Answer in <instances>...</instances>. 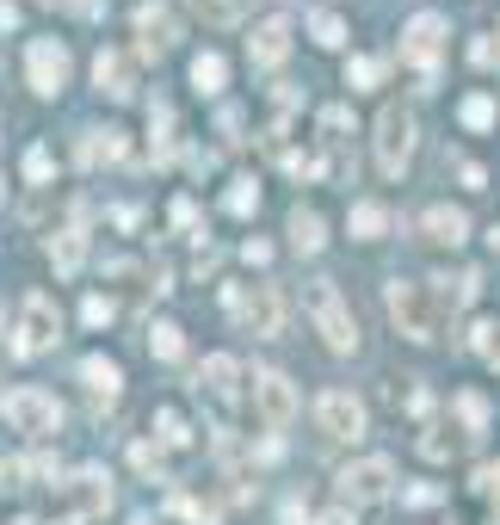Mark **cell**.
Masks as SVG:
<instances>
[{
	"label": "cell",
	"mask_w": 500,
	"mask_h": 525,
	"mask_svg": "<svg viewBox=\"0 0 500 525\" xmlns=\"http://www.w3.org/2000/svg\"><path fill=\"white\" fill-rule=\"evenodd\" d=\"M389 322H396L414 346H433L439 340V303H433V285H420V278H389Z\"/></svg>",
	"instance_id": "obj_1"
},
{
	"label": "cell",
	"mask_w": 500,
	"mask_h": 525,
	"mask_svg": "<svg viewBox=\"0 0 500 525\" xmlns=\"http://www.w3.org/2000/svg\"><path fill=\"white\" fill-rule=\"evenodd\" d=\"M303 303H309L315 334L328 340V353H359V322H352V309H346V297H340L334 278H315V285L303 291Z\"/></svg>",
	"instance_id": "obj_2"
},
{
	"label": "cell",
	"mask_w": 500,
	"mask_h": 525,
	"mask_svg": "<svg viewBox=\"0 0 500 525\" xmlns=\"http://www.w3.org/2000/svg\"><path fill=\"white\" fill-rule=\"evenodd\" d=\"M414 136H420L414 112L389 99L383 112H377V136H371V143H377V173H383V180H402V173H408V161H414Z\"/></svg>",
	"instance_id": "obj_3"
},
{
	"label": "cell",
	"mask_w": 500,
	"mask_h": 525,
	"mask_svg": "<svg viewBox=\"0 0 500 525\" xmlns=\"http://www.w3.org/2000/svg\"><path fill=\"white\" fill-rule=\"evenodd\" d=\"M0 420H7L13 433L50 439V433L62 427V408H56V396H44V390H31V383H19V390L0 396Z\"/></svg>",
	"instance_id": "obj_4"
},
{
	"label": "cell",
	"mask_w": 500,
	"mask_h": 525,
	"mask_svg": "<svg viewBox=\"0 0 500 525\" xmlns=\"http://www.w3.org/2000/svg\"><path fill=\"white\" fill-rule=\"evenodd\" d=\"M389 495H396V464L389 458H359V464L340 470V501L346 507H377Z\"/></svg>",
	"instance_id": "obj_5"
},
{
	"label": "cell",
	"mask_w": 500,
	"mask_h": 525,
	"mask_svg": "<svg viewBox=\"0 0 500 525\" xmlns=\"http://www.w3.org/2000/svg\"><path fill=\"white\" fill-rule=\"evenodd\" d=\"M56 334H62V309H56V297H44V291H31L25 303H19V340H13V353H44V346H56Z\"/></svg>",
	"instance_id": "obj_6"
},
{
	"label": "cell",
	"mask_w": 500,
	"mask_h": 525,
	"mask_svg": "<svg viewBox=\"0 0 500 525\" xmlns=\"http://www.w3.org/2000/svg\"><path fill=\"white\" fill-rule=\"evenodd\" d=\"M315 420H321V433L340 439V445H359V439H365V427H371L365 402L352 396V390H328V396L315 402Z\"/></svg>",
	"instance_id": "obj_7"
},
{
	"label": "cell",
	"mask_w": 500,
	"mask_h": 525,
	"mask_svg": "<svg viewBox=\"0 0 500 525\" xmlns=\"http://www.w3.org/2000/svg\"><path fill=\"white\" fill-rule=\"evenodd\" d=\"M229 303H235V315H241V328H247V334H260V340H272V334L284 328V297H278L272 285H254V291H235Z\"/></svg>",
	"instance_id": "obj_8"
},
{
	"label": "cell",
	"mask_w": 500,
	"mask_h": 525,
	"mask_svg": "<svg viewBox=\"0 0 500 525\" xmlns=\"http://www.w3.org/2000/svg\"><path fill=\"white\" fill-rule=\"evenodd\" d=\"M254 408L260 420L278 433V427H291V414H297V383L284 377V371H254Z\"/></svg>",
	"instance_id": "obj_9"
},
{
	"label": "cell",
	"mask_w": 500,
	"mask_h": 525,
	"mask_svg": "<svg viewBox=\"0 0 500 525\" xmlns=\"http://www.w3.org/2000/svg\"><path fill=\"white\" fill-rule=\"evenodd\" d=\"M25 75H31V93L56 99V93L68 87V50H62L56 38H38V44L25 50Z\"/></svg>",
	"instance_id": "obj_10"
},
{
	"label": "cell",
	"mask_w": 500,
	"mask_h": 525,
	"mask_svg": "<svg viewBox=\"0 0 500 525\" xmlns=\"http://www.w3.org/2000/svg\"><path fill=\"white\" fill-rule=\"evenodd\" d=\"M439 56H445V19H439V13L408 19V31H402V62H414V68H426V75H433Z\"/></svg>",
	"instance_id": "obj_11"
},
{
	"label": "cell",
	"mask_w": 500,
	"mask_h": 525,
	"mask_svg": "<svg viewBox=\"0 0 500 525\" xmlns=\"http://www.w3.org/2000/svg\"><path fill=\"white\" fill-rule=\"evenodd\" d=\"M321 155H328L334 180H352V112L346 105H328V112H321Z\"/></svg>",
	"instance_id": "obj_12"
},
{
	"label": "cell",
	"mask_w": 500,
	"mask_h": 525,
	"mask_svg": "<svg viewBox=\"0 0 500 525\" xmlns=\"http://www.w3.org/2000/svg\"><path fill=\"white\" fill-rule=\"evenodd\" d=\"M136 38H142V50H149V56L180 38V19H173L167 0H142V7H136Z\"/></svg>",
	"instance_id": "obj_13"
},
{
	"label": "cell",
	"mask_w": 500,
	"mask_h": 525,
	"mask_svg": "<svg viewBox=\"0 0 500 525\" xmlns=\"http://www.w3.org/2000/svg\"><path fill=\"white\" fill-rule=\"evenodd\" d=\"M284 56H291V25H284V19L254 25V38H247V62H254V68H278Z\"/></svg>",
	"instance_id": "obj_14"
},
{
	"label": "cell",
	"mask_w": 500,
	"mask_h": 525,
	"mask_svg": "<svg viewBox=\"0 0 500 525\" xmlns=\"http://www.w3.org/2000/svg\"><path fill=\"white\" fill-rule=\"evenodd\" d=\"M93 81H99L105 99H130V93H136L130 56H124V50H99V56H93Z\"/></svg>",
	"instance_id": "obj_15"
},
{
	"label": "cell",
	"mask_w": 500,
	"mask_h": 525,
	"mask_svg": "<svg viewBox=\"0 0 500 525\" xmlns=\"http://www.w3.org/2000/svg\"><path fill=\"white\" fill-rule=\"evenodd\" d=\"M235 377H241V365H235L229 353H210V359L198 365V390H204L210 402H235Z\"/></svg>",
	"instance_id": "obj_16"
},
{
	"label": "cell",
	"mask_w": 500,
	"mask_h": 525,
	"mask_svg": "<svg viewBox=\"0 0 500 525\" xmlns=\"http://www.w3.org/2000/svg\"><path fill=\"white\" fill-rule=\"evenodd\" d=\"M420 229H426V241H439V248H463L470 217H463V210H451V204H433V210L420 217Z\"/></svg>",
	"instance_id": "obj_17"
},
{
	"label": "cell",
	"mask_w": 500,
	"mask_h": 525,
	"mask_svg": "<svg viewBox=\"0 0 500 525\" xmlns=\"http://www.w3.org/2000/svg\"><path fill=\"white\" fill-rule=\"evenodd\" d=\"M68 495H75L81 519H87V513H105V507H112V476H105V470H75Z\"/></svg>",
	"instance_id": "obj_18"
},
{
	"label": "cell",
	"mask_w": 500,
	"mask_h": 525,
	"mask_svg": "<svg viewBox=\"0 0 500 525\" xmlns=\"http://www.w3.org/2000/svg\"><path fill=\"white\" fill-rule=\"evenodd\" d=\"M291 248L297 254H321V248H328V229H321V217H315L309 204L291 210Z\"/></svg>",
	"instance_id": "obj_19"
},
{
	"label": "cell",
	"mask_w": 500,
	"mask_h": 525,
	"mask_svg": "<svg viewBox=\"0 0 500 525\" xmlns=\"http://www.w3.org/2000/svg\"><path fill=\"white\" fill-rule=\"evenodd\" d=\"M81 377H87V390H93V402H118V390H124V371H118L112 359H99V353H93V359L81 365Z\"/></svg>",
	"instance_id": "obj_20"
},
{
	"label": "cell",
	"mask_w": 500,
	"mask_h": 525,
	"mask_svg": "<svg viewBox=\"0 0 500 525\" xmlns=\"http://www.w3.org/2000/svg\"><path fill=\"white\" fill-rule=\"evenodd\" d=\"M81 161H87V167L124 161V130H81Z\"/></svg>",
	"instance_id": "obj_21"
},
{
	"label": "cell",
	"mask_w": 500,
	"mask_h": 525,
	"mask_svg": "<svg viewBox=\"0 0 500 525\" xmlns=\"http://www.w3.org/2000/svg\"><path fill=\"white\" fill-rule=\"evenodd\" d=\"M81 260H87V235H81V229H62V235L50 241V266H56L62 278H75Z\"/></svg>",
	"instance_id": "obj_22"
},
{
	"label": "cell",
	"mask_w": 500,
	"mask_h": 525,
	"mask_svg": "<svg viewBox=\"0 0 500 525\" xmlns=\"http://www.w3.org/2000/svg\"><path fill=\"white\" fill-rule=\"evenodd\" d=\"M414 445H420V458H426V464H451L457 451H463V439H457L451 427H420Z\"/></svg>",
	"instance_id": "obj_23"
},
{
	"label": "cell",
	"mask_w": 500,
	"mask_h": 525,
	"mask_svg": "<svg viewBox=\"0 0 500 525\" xmlns=\"http://www.w3.org/2000/svg\"><path fill=\"white\" fill-rule=\"evenodd\" d=\"M223 81H229V62H223L217 50L192 56V87H198V93H223Z\"/></svg>",
	"instance_id": "obj_24"
},
{
	"label": "cell",
	"mask_w": 500,
	"mask_h": 525,
	"mask_svg": "<svg viewBox=\"0 0 500 525\" xmlns=\"http://www.w3.org/2000/svg\"><path fill=\"white\" fill-rule=\"evenodd\" d=\"M451 408H457V420H463V439H476V433L488 427V402H482L476 390H463V396H457Z\"/></svg>",
	"instance_id": "obj_25"
},
{
	"label": "cell",
	"mask_w": 500,
	"mask_h": 525,
	"mask_svg": "<svg viewBox=\"0 0 500 525\" xmlns=\"http://www.w3.org/2000/svg\"><path fill=\"white\" fill-rule=\"evenodd\" d=\"M389 229V210L383 204H352V235H359V241H377Z\"/></svg>",
	"instance_id": "obj_26"
},
{
	"label": "cell",
	"mask_w": 500,
	"mask_h": 525,
	"mask_svg": "<svg viewBox=\"0 0 500 525\" xmlns=\"http://www.w3.org/2000/svg\"><path fill=\"white\" fill-rule=\"evenodd\" d=\"M377 81H383V62H377V56H352V62H346V87H352V93H365V87H377Z\"/></svg>",
	"instance_id": "obj_27"
},
{
	"label": "cell",
	"mask_w": 500,
	"mask_h": 525,
	"mask_svg": "<svg viewBox=\"0 0 500 525\" xmlns=\"http://www.w3.org/2000/svg\"><path fill=\"white\" fill-rule=\"evenodd\" d=\"M439 285V303H451V309H463L476 297V272H457V278H433Z\"/></svg>",
	"instance_id": "obj_28"
},
{
	"label": "cell",
	"mask_w": 500,
	"mask_h": 525,
	"mask_svg": "<svg viewBox=\"0 0 500 525\" xmlns=\"http://www.w3.org/2000/svg\"><path fill=\"white\" fill-rule=\"evenodd\" d=\"M192 13L204 25H241V0H192Z\"/></svg>",
	"instance_id": "obj_29"
},
{
	"label": "cell",
	"mask_w": 500,
	"mask_h": 525,
	"mask_svg": "<svg viewBox=\"0 0 500 525\" xmlns=\"http://www.w3.org/2000/svg\"><path fill=\"white\" fill-rule=\"evenodd\" d=\"M149 353H155V359H180V353H186L180 328H173V322H155V328H149Z\"/></svg>",
	"instance_id": "obj_30"
},
{
	"label": "cell",
	"mask_w": 500,
	"mask_h": 525,
	"mask_svg": "<svg viewBox=\"0 0 500 525\" xmlns=\"http://www.w3.org/2000/svg\"><path fill=\"white\" fill-rule=\"evenodd\" d=\"M309 31H315V44H321V50H340V44H346L340 13H315V19H309Z\"/></svg>",
	"instance_id": "obj_31"
},
{
	"label": "cell",
	"mask_w": 500,
	"mask_h": 525,
	"mask_svg": "<svg viewBox=\"0 0 500 525\" xmlns=\"http://www.w3.org/2000/svg\"><path fill=\"white\" fill-rule=\"evenodd\" d=\"M223 204H229V210H235V217H254V210H260V186H254V180H235V186H229V198H223Z\"/></svg>",
	"instance_id": "obj_32"
},
{
	"label": "cell",
	"mask_w": 500,
	"mask_h": 525,
	"mask_svg": "<svg viewBox=\"0 0 500 525\" xmlns=\"http://www.w3.org/2000/svg\"><path fill=\"white\" fill-rule=\"evenodd\" d=\"M155 433H161V445H192V433H186V420L173 414V408H161V414H155Z\"/></svg>",
	"instance_id": "obj_33"
},
{
	"label": "cell",
	"mask_w": 500,
	"mask_h": 525,
	"mask_svg": "<svg viewBox=\"0 0 500 525\" xmlns=\"http://www.w3.org/2000/svg\"><path fill=\"white\" fill-rule=\"evenodd\" d=\"M463 124L488 130V124H494V99H488V93H470V99H463Z\"/></svg>",
	"instance_id": "obj_34"
},
{
	"label": "cell",
	"mask_w": 500,
	"mask_h": 525,
	"mask_svg": "<svg viewBox=\"0 0 500 525\" xmlns=\"http://www.w3.org/2000/svg\"><path fill=\"white\" fill-rule=\"evenodd\" d=\"M476 353L488 365H500V322H476Z\"/></svg>",
	"instance_id": "obj_35"
},
{
	"label": "cell",
	"mask_w": 500,
	"mask_h": 525,
	"mask_svg": "<svg viewBox=\"0 0 500 525\" xmlns=\"http://www.w3.org/2000/svg\"><path fill=\"white\" fill-rule=\"evenodd\" d=\"M50 173H56V161H50V149H31V155H25V180H31V186H44V180H50Z\"/></svg>",
	"instance_id": "obj_36"
},
{
	"label": "cell",
	"mask_w": 500,
	"mask_h": 525,
	"mask_svg": "<svg viewBox=\"0 0 500 525\" xmlns=\"http://www.w3.org/2000/svg\"><path fill=\"white\" fill-rule=\"evenodd\" d=\"M476 495L482 501H500V464H482L476 470Z\"/></svg>",
	"instance_id": "obj_37"
},
{
	"label": "cell",
	"mask_w": 500,
	"mask_h": 525,
	"mask_svg": "<svg viewBox=\"0 0 500 525\" xmlns=\"http://www.w3.org/2000/svg\"><path fill=\"white\" fill-rule=\"evenodd\" d=\"M136 470H149L155 482L167 476V464H161V451H155V445H136Z\"/></svg>",
	"instance_id": "obj_38"
},
{
	"label": "cell",
	"mask_w": 500,
	"mask_h": 525,
	"mask_svg": "<svg viewBox=\"0 0 500 525\" xmlns=\"http://www.w3.org/2000/svg\"><path fill=\"white\" fill-rule=\"evenodd\" d=\"M470 56H476L482 68H500V44H494V38H476V44H470Z\"/></svg>",
	"instance_id": "obj_39"
},
{
	"label": "cell",
	"mask_w": 500,
	"mask_h": 525,
	"mask_svg": "<svg viewBox=\"0 0 500 525\" xmlns=\"http://www.w3.org/2000/svg\"><path fill=\"white\" fill-rule=\"evenodd\" d=\"M402 501H408V507H433V501H439V488H426V482H414V488H402Z\"/></svg>",
	"instance_id": "obj_40"
},
{
	"label": "cell",
	"mask_w": 500,
	"mask_h": 525,
	"mask_svg": "<svg viewBox=\"0 0 500 525\" xmlns=\"http://www.w3.org/2000/svg\"><path fill=\"white\" fill-rule=\"evenodd\" d=\"M81 315L99 328V322H112V303H105V297H87V303H81Z\"/></svg>",
	"instance_id": "obj_41"
},
{
	"label": "cell",
	"mask_w": 500,
	"mask_h": 525,
	"mask_svg": "<svg viewBox=\"0 0 500 525\" xmlns=\"http://www.w3.org/2000/svg\"><path fill=\"white\" fill-rule=\"evenodd\" d=\"M19 25V7H13V0H0V31H13Z\"/></svg>",
	"instance_id": "obj_42"
},
{
	"label": "cell",
	"mask_w": 500,
	"mask_h": 525,
	"mask_svg": "<svg viewBox=\"0 0 500 525\" xmlns=\"http://www.w3.org/2000/svg\"><path fill=\"white\" fill-rule=\"evenodd\" d=\"M68 7H75L81 19H99V0H68Z\"/></svg>",
	"instance_id": "obj_43"
},
{
	"label": "cell",
	"mask_w": 500,
	"mask_h": 525,
	"mask_svg": "<svg viewBox=\"0 0 500 525\" xmlns=\"http://www.w3.org/2000/svg\"><path fill=\"white\" fill-rule=\"evenodd\" d=\"M284 525H315V519H309L303 507H284Z\"/></svg>",
	"instance_id": "obj_44"
},
{
	"label": "cell",
	"mask_w": 500,
	"mask_h": 525,
	"mask_svg": "<svg viewBox=\"0 0 500 525\" xmlns=\"http://www.w3.org/2000/svg\"><path fill=\"white\" fill-rule=\"evenodd\" d=\"M62 525H81V513H75V519H62Z\"/></svg>",
	"instance_id": "obj_45"
},
{
	"label": "cell",
	"mask_w": 500,
	"mask_h": 525,
	"mask_svg": "<svg viewBox=\"0 0 500 525\" xmlns=\"http://www.w3.org/2000/svg\"><path fill=\"white\" fill-rule=\"evenodd\" d=\"M13 525H38V519H13Z\"/></svg>",
	"instance_id": "obj_46"
},
{
	"label": "cell",
	"mask_w": 500,
	"mask_h": 525,
	"mask_svg": "<svg viewBox=\"0 0 500 525\" xmlns=\"http://www.w3.org/2000/svg\"><path fill=\"white\" fill-rule=\"evenodd\" d=\"M136 525H155V519H136Z\"/></svg>",
	"instance_id": "obj_47"
},
{
	"label": "cell",
	"mask_w": 500,
	"mask_h": 525,
	"mask_svg": "<svg viewBox=\"0 0 500 525\" xmlns=\"http://www.w3.org/2000/svg\"><path fill=\"white\" fill-rule=\"evenodd\" d=\"M494 248H500V229H494Z\"/></svg>",
	"instance_id": "obj_48"
}]
</instances>
